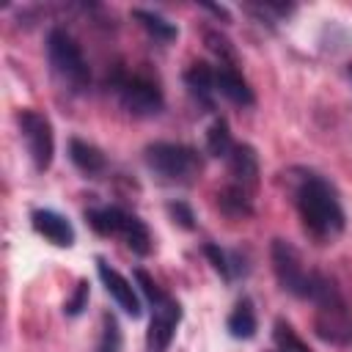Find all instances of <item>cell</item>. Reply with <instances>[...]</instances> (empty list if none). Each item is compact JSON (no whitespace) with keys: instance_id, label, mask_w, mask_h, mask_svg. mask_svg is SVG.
<instances>
[{"instance_id":"1","label":"cell","mask_w":352,"mask_h":352,"mask_svg":"<svg viewBox=\"0 0 352 352\" xmlns=\"http://www.w3.org/2000/svg\"><path fill=\"white\" fill-rule=\"evenodd\" d=\"M294 206L302 228L319 242H333L346 226L336 187L314 170H300V176H294Z\"/></svg>"},{"instance_id":"2","label":"cell","mask_w":352,"mask_h":352,"mask_svg":"<svg viewBox=\"0 0 352 352\" xmlns=\"http://www.w3.org/2000/svg\"><path fill=\"white\" fill-rule=\"evenodd\" d=\"M143 160L148 170L165 184H190L204 170V157L187 143H170V140L148 143Z\"/></svg>"},{"instance_id":"3","label":"cell","mask_w":352,"mask_h":352,"mask_svg":"<svg viewBox=\"0 0 352 352\" xmlns=\"http://www.w3.org/2000/svg\"><path fill=\"white\" fill-rule=\"evenodd\" d=\"M47 60L52 74L72 91V94H82L91 85V69L88 60L80 50V44L74 41V36L63 28H52L47 33Z\"/></svg>"},{"instance_id":"4","label":"cell","mask_w":352,"mask_h":352,"mask_svg":"<svg viewBox=\"0 0 352 352\" xmlns=\"http://www.w3.org/2000/svg\"><path fill=\"white\" fill-rule=\"evenodd\" d=\"M85 220L102 236H121L132 253H138V256L151 253V231L138 214H132L121 206H99V209H88Z\"/></svg>"},{"instance_id":"5","label":"cell","mask_w":352,"mask_h":352,"mask_svg":"<svg viewBox=\"0 0 352 352\" xmlns=\"http://www.w3.org/2000/svg\"><path fill=\"white\" fill-rule=\"evenodd\" d=\"M270 258H272V272H275L280 289L300 297V300H311V292H314V283H316L319 272H314L302 264L300 250L286 239H272Z\"/></svg>"},{"instance_id":"6","label":"cell","mask_w":352,"mask_h":352,"mask_svg":"<svg viewBox=\"0 0 352 352\" xmlns=\"http://www.w3.org/2000/svg\"><path fill=\"white\" fill-rule=\"evenodd\" d=\"M113 91L118 96V104L135 118H151V116L162 113V107H165L162 91L157 88V82H151L143 74L118 72L113 77Z\"/></svg>"},{"instance_id":"7","label":"cell","mask_w":352,"mask_h":352,"mask_svg":"<svg viewBox=\"0 0 352 352\" xmlns=\"http://www.w3.org/2000/svg\"><path fill=\"white\" fill-rule=\"evenodd\" d=\"M16 124H19V135L25 140V148L30 154L33 168L38 173H44L55 157V132H52L50 118L33 107H25L16 113Z\"/></svg>"},{"instance_id":"8","label":"cell","mask_w":352,"mask_h":352,"mask_svg":"<svg viewBox=\"0 0 352 352\" xmlns=\"http://www.w3.org/2000/svg\"><path fill=\"white\" fill-rule=\"evenodd\" d=\"M182 322V305L168 294L162 302L151 305V322L146 330V352H168Z\"/></svg>"},{"instance_id":"9","label":"cell","mask_w":352,"mask_h":352,"mask_svg":"<svg viewBox=\"0 0 352 352\" xmlns=\"http://www.w3.org/2000/svg\"><path fill=\"white\" fill-rule=\"evenodd\" d=\"M314 330L324 344L333 346H352V311L346 300L316 308Z\"/></svg>"},{"instance_id":"10","label":"cell","mask_w":352,"mask_h":352,"mask_svg":"<svg viewBox=\"0 0 352 352\" xmlns=\"http://www.w3.org/2000/svg\"><path fill=\"white\" fill-rule=\"evenodd\" d=\"M96 272H99V280H102L104 292L116 300V305H118L126 316L138 319V316L143 314V305H140V297H138L135 286H132L116 267H110L104 258H96Z\"/></svg>"},{"instance_id":"11","label":"cell","mask_w":352,"mask_h":352,"mask_svg":"<svg viewBox=\"0 0 352 352\" xmlns=\"http://www.w3.org/2000/svg\"><path fill=\"white\" fill-rule=\"evenodd\" d=\"M258 154L250 143H236L228 154V176H231V184L253 192L256 184H258Z\"/></svg>"},{"instance_id":"12","label":"cell","mask_w":352,"mask_h":352,"mask_svg":"<svg viewBox=\"0 0 352 352\" xmlns=\"http://www.w3.org/2000/svg\"><path fill=\"white\" fill-rule=\"evenodd\" d=\"M30 226H33L36 234H41L44 239H50L58 248H72L74 245L72 223L55 209H33L30 212Z\"/></svg>"},{"instance_id":"13","label":"cell","mask_w":352,"mask_h":352,"mask_svg":"<svg viewBox=\"0 0 352 352\" xmlns=\"http://www.w3.org/2000/svg\"><path fill=\"white\" fill-rule=\"evenodd\" d=\"M184 85L190 91V96L206 110L212 113L214 110V94H217V85H214V69L204 60L192 63L187 72H184Z\"/></svg>"},{"instance_id":"14","label":"cell","mask_w":352,"mask_h":352,"mask_svg":"<svg viewBox=\"0 0 352 352\" xmlns=\"http://www.w3.org/2000/svg\"><path fill=\"white\" fill-rule=\"evenodd\" d=\"M214 85H217V94H223L234 104H242V107L256 104V94H253L250 82L234 66H217L214 69Z\"/></svg>"},{"instance_id":"15","label":"cell","mask_w":352,"mask_h":352,"mask_svg":"<svg viewBox=\"0 0 352 352\" xmlns=\"http://www.w3.org/2000/svg\"><path fill=\"white\" fill-rule=\"evenodd\" d=\"M69 160L85 176H99L107 168V157L102 154V148H96L94 143H88L82 138H72L69 140Z\"/></svg>"},{"instance_id":"16","label":"cell","mask_w":352,"mask_h":352,"mask_svg":"<svg viewBox=\"0 0 352 352\" xmlns=\"http://www.w3.org/2000/svg\"><path fill=\"white\" fill-rule=\"evenodd\" d=\"M217 206L223 214H228L234 220H245L253 214V192H248L236 184H226L217 192Z\"/></svg>"},{"instance_id":"17","label":"cell","mask_w":352,"mask_h":352,"mask_svg":"<svg viewBox=\"0 0 352 352\" xmlns=\"http://www.w3.org/2000/svg\"><path fill=\"white\" fill-rule=\"evenodd\" d=\"M256 327H258V322H256L253 302H250L248 297H242V300L234 305V311L228 314V319H226V330H228L231 338H242V341H248V338L256 336Z\"/></svg>"},{"instance_id":"18","label":"cell","mask_w":352,"mask_h":352,"mask_svg":"<svg viewBox=\"0 0 352 352\" xmlns=\"http://www.w3.org/2000/svg\"><path fill=\"white\" fill-rule=\"evenodd\" d=\"M132 19L151 36V38H157V41H173L176 36H179V30H176V25L173 22H168L165 16H160L157 11H148V8H132Z\"/></svg>"},{"instance_id":"19","label":"cell","mask_w":352,"mask_h":352,"mask_svg":"<svg viewBox=\"0 0 352 352\" xmlns=\"http://www.w3.org/2000/svg\"><path fill=\"white\" fill-rule=\"evenodd\" d=\"M204 256L209 258L212 270H214L226 283H231L236 275L245 272V267H239V256H236V253H226V250H223L220 245H214V242H206V245H204Z\"/></svg>"},{"instance_id":"20","label":"cell","mask_w":352,"mask_h":352,"mask_svg":"<svg viewBox=\"0 0 352 352\" xmlns=\"http://www.w3.org/2000/svg\"><path fill=\"white\" fill-rule=\"evenodd\" d=\"M236 143H234V138H231V129H228V121L223 118V116H217L212 124H209V129H206V151H209V157H223V160H228V154H231V148H234Z\"/></svg>"},{"instance_id":"21","label":"cell","mask_w":352,"mask_h":352,"mask_svg":"<svg viewBox=\"0 0 352 352\" xmlns=\"http://www.w3.org/2000/svg\"><path fill=\"white\" fill-rule=\"evenodd\" d=\"M272 341H275L278 352H314V349L297 336V330H294L286 319H275V322H272Z\"/></svg>"},{"instance_id":"22","label":"cell","mask_w":352,"mask_h":352,"mask_svg":"<svg viewBox=\"0 0 352 352\" xmlns=\"http://www.w3.org/2000/svg\"><path fill=\"white\" fill-rule=\"evenodd\" d=\"M204 41L220 58V66H236V50H234V44L220 30H206L204 33Z\"/></svg>"},{"instance_id":"23","label":"cell","mask_w":352,"mask_h":352,"mask_svg":"<svg viewBox=\"0 0 352 352\" xmlns=\"http://www.w3.org/2000/svg\"><path fill=\"white\" fill-rule=\"evenodd\" d=\"M88 297H91V286H88L85 278H80L77 286H74V292H72V297L63 302V314L66 316H80L88 308Z\"/></svg>"},{"instance_id":"24","label":"cell","mask_w":352,"mask_h":352,"mask_svg":"<svg viewBox=\"0 0 352 352\" xmlns=\"http://www.w3.org/2000/svg\"><path fill=\"white\" fill-rule=\"evenodd\" d=\"M99 352H121V333L113 316L104 314L102 319V338H99Z\"/></svg>"},{"instance_id":"25","label":"cell","mask_w":352,"mask_h":352,"mask_svg":"<svg viewBox=\"0 0 352 352\" xmlns=\"http://www.w3.org/2000/svg\"><path fill=\"white\" fill-rule=\"evenodd\" d=\"M168 214H170V220L176 223V226H182V228H187V231H192L195 228V212H192V206L187 204V201H168Z\"/></svg>"},{"instance_id":"26","label":"cell","mask_w":352,"mask_h":352,"mask_svg":"<svg viewBox=\"0 0 352 352\" xmlns=\"http://www.w3.org/2000/svg\"><path fill=\"white\" fill-rule=\"evenodd\" d=\"M135 283L140 286V292L146 294V300H148V305H157V302H162L168 294L157 286V280L146 272V270H135Z\"/></svg>"},{"instance_id":"27","label":"cell","mask_w":352,"mask_h":352,"mask_svg":"<svg viewBox=\"0 0 352 352\" xmlns=\"http://www.w3.org/2000/svg\"><path fill=\"white\" fill-rule=\"evenodd\" d=\"M201 8H206V11H212L214 16H220V19H226V22H228V11H226L223 6H214V3H201Z\"/></svg>"},{"instance_id":"28","label":"cell","mask_w":352,"mask_h":352,"mask_svg":"<svg viewBox=\"0 0 352 352\" xmlns=\"http://www.w3.org/2000/svg\"><path fill=\"white\" fill-rule=\"evenodd\" d=\"M349 80H352V66H349Z\"/></svg>"}]
</instances>
